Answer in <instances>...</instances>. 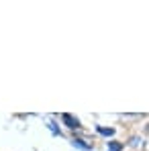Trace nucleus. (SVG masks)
Returning <instances> with one entry per match:
<instances>
[{"label":"nucleus","instance_id":"1","mask_svg":"<svg viewBox=\"0 0 149 151\" xmlns=\"http://www.w3.org/2000/svg\"><path fill=\"white\" fill-rule=\"evenodd\" d=\"M61 121L66 123V127H70V129H78V127H82V125H80V121L74 119L72 114H68V112H66V114H61Z\"/></svg>","mask_w":149,"mask_h":151},{"label":"nucleus","instance_id":"2","mask_svg":"<svg viewBox=\"0 0 149 151\" xmlns=\"http://www.w3.org/2000/svg\"><path fill=\"white\" fill-rule=\"evenodd\" d=\"M72 143H74V147H80V149H92V145H88V143H84V141H82V139H74V141H72Z\"/></svg>","mask_w":149,"mask_h":151},{"label":"nucleus","instance_id":"3","mask_svg":"<svg viewBox=\"0 0 149 151\" xmlns=\"http://www.w3.org/2000/svg\"><path fill=\"white\" fill-rule=\"evenodd\" d=\"M108 149L110 151H121L123 149V143H119V141H108Z\"/></svg>","mask_w":149,"mask_h":151},{"label":"nucleus","instance_id":"4","mask_svg":"<svg viewBox=\"0 0 149 151\" xmlns=\"http://www.w3.org/2000/svg\"><path fill=\"white\" fill-rule=\"evenodd\" d=\"M96 131L102 133V135H106V137H110V135L114 133V129H104V127H96Z\"/></svg>","mask_w":149,"mask_h":151}]
</instances>
